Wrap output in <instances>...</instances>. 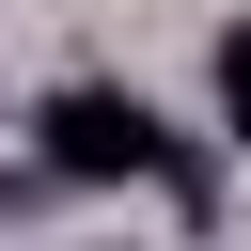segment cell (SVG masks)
I'll list each match as a JSON object with an SVG mask.
<instances>
[{"mask_svg":"<svg viewBox=\"0 0 251 251\" xmlns=\"http://www.w3.org/2000/svg\"><path fill=\"white\" fill-rule=\"evenodd\" d=\"M31 157H47V188H141V173H173L188 141H173L126 78H63V94L31 110Z\"/></svg>","mask_w":251,"mask_h":251,"instance_id":"6da1fadb","label":"cell"},{"mask_svg":"<svg viewBox=\"0 0 251 251\" xmlns=\"http://www.w3.org/2000/svg\"><path fill=\"white\" fill-rule=\"evenodd\" d=\"M204 78H220V126H235V141H251V16H235V31H220V63H204Z\"/></svg>","mask_w":251,"mask_h":251,"instance_id":"7a4b0ae2","label":"cell"}]
</instances>
